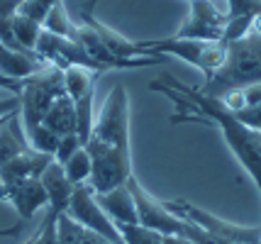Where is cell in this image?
<instances>
[{
    "instance_id": "6da1fadb",
    "label": "cell",
    "mask_w": 261,
    "mask_h": 244,
    "mask_svg": "<svg viewBox=\"0 0 261 244\" xmlns=\"http://www.w3.org/2000/svg\"><path fill=\"white\" fill-rule=\"evenodd\" d=\"M149 88L156 91V93L169 95L171 100L178 105V113L171 115V122L200 120L205 125H215L222 132L232 154L237 156V161L244 166V171L256 183V191L261 196V129L244 125L217 98H210V95L200 93L198 88L186 86L178 78H173L171 73H164L159 81H151Z\"/></svg>"
},
{
    "instance_id": "7a4b0ae2",
    "label": "cell",
    "mask_w": 261,
    "mask_h": 244,
    "mask_svg": "<svg viewBox=\"0 0 261 244\" xmlns=\"http://www.w3.org/2000/svg\"><path fill=\"white\" fill-rule=\"evenodd\" d=\"M93 161L91 183L95 193H105L125 186L132 176V149H129V98L125 86H115L102 100V107L88 142L83 144Z\"/></svg>"
},
{
    "instance_id": "3957f363",
    "label": "cell",
    "mask_w": 261,
    "mask_h": 244,
    "mask_svg": "<svg viewBox=\"0 0 261 244\" xmlns=\"http://www.w3.org/2000/svg\"><path fill=\"white\" fill-rule=\"evenodd\" d=\"M261 83V37L247 35L242 39L227 42V57L225 64L203 81L200 93L210 98H220L232 88H247Z\"/></svg>"
},
{
    "instance_id": "277c9868",
    "label": "cell",
    "mask_w": 261,
    "mask_h": 244,
    "mask_svg": "<svg viewBox=\"0 0 261 244\" xmlns=\"http://www.w3.org/2000/svg\"><path fill=\"white\" fill-rule=\"evenodd\" d=\"M64 91V71L57 66H42L32 76L22 78V93H20V125L22 132L42 125L46 110Z\"/></svg>"
},
{
    "instance_id": "5b68a950",
    "label": "cell",
    "mask_w": 261,
    "mask_h": 244,
    "mask_svg": "<svg viewBox=\"0 0 261 244\" xmlns=\"http://www.w3.org/2000/svg\"><path fill=\"white\" fill-rule=\"evenodd\" d=\"M144 54H161V57H178L186 64H193L195 69L203 71L205 78H210L227 57L225 42H200V39H147L139 42Z\"/></svg>"
},
{
    "instance_id": "8992f818",
    "label": "cell",
    "mask_w": 261,
    "mask_h": 244,
    "mask_svg": "<svg viewBox=\"0 0 261 244\" xmlns=\"http://www.w3.org/2000/svg\"><path fill=\"white\" fill-rule=\"evenodd\" d=\"M166 208L178 215L183 220L193 222L198 227H203L205 232L215 234V237H222L227 242L234 244H261V227H244V225H234V222H227L222 218H217L207 210L198 208L193 203L183 200V198H176V200H161Z\"/></svg>"
},
{
    "instance_id": "52a82bcc",
    "label": "cell",
    "mask_w": 261,
    "mask_h": 244,
    "mask_svg": "<svg viewBox=\"0 0 261 244\" xmlns=\"http://www.w3.org/2000/svg\"><path fill=\"white\" fill-rule=\"evenodd\" d=\"M64 212H66L71 220L81 222V225H86L88 230L102 234L108 242L125 244L122 234L117 230V225H115V222L108 218V212L100 208V203H98L95 191H93L91 183H79V186H73L71 200H68V205Z\"/></svg>"
},
{
    "instance_id": "ba28073f",
    "label": "cell",
    "mask_w": 261,
    "mask_h": 244,
    "mask_svg": "<svg viewBox=\"0 0 261 244\" xmlns=\"http://www.w3.org/2000/svg\"><path fill=\"white\" fill-rule=\"evenodd\" d=\"M188 3H191V15L173 37L176 39L222 42L225 27H227V15L222 10H217L213 5V0H188Z\"/></svg>"
},
{
    "instance_id": "9c48e42d",
    "label": "cell",
    "mask_w": 261,
    "mask_h": 244,
    "mask_svg": "<svg viewBox=\"0 0 261 244\" xmlns=\"http://www.w3.org/2000/svg\"><path fill=\"white\" fill-rule=\"evenodd\" d=\"M0 200L10 203L17 210V215L22 218V222L32 220L37 210L49 205L46 191L39 178H20V181H10V183H0Z\"/></svg>"
},
{
    "instance_id": "30bf717a",
    "label": "cell",
    "mask_w": 261,
    "mask_h": 244,
    "mask_svg": "<svg viewBox=\"0 0 261 244\" xmlns=\"http://www.w3.org/2000/svg\"><path fill=\"white\" fill-rule=\"evenodd\" d=\"M51 161H54L51 154H42L30 147V149L20 151L17 156H12L10 161L0 164V183H10L20 178H39Z\"/></svg>"
},
{
    "instance_id": "8fae6325",
    "label": "cell",
    "mask_w": 261,
    "mask_h": 244,
    "mask_svg": "<svg viewBox=\"0 0 261 244\" xmlns=\"http://www.w3.org/2000/svg\"><path fill=\"white\" fill-rule=\"evenodd\" d=\"M100 208L108 212V218L115 222V225H139L137 220V205L135 198L129 193V188L117 186L113 191H105V193H95Z\"/></svg>"
},
{
    "instance_id": "7c38bea8",
    "label": "cell",
    "mask_w": 261,
    "mask_h": 244,
    "mask_svg": "<svg viewBox=\"0 0 261 244\" xmlns=\"http://www.w3.org/2000/svg\"><path fill=\"white\" fill-rule=\"evenodd\" d=\"M83 22H88L93 30H95V35L100 37V42L105 44V49H108L115 59L132 61V59H137V57H151V54H144V51H142L139 42H129V39L122 37L120 32H115L108 24H102L100 20H95L91 12H83Z\"/></svg>"
},
{
    "instance_id": "4fadbf2b",
    "label": "cell",
    "mask_w": 261,
    "mask_h": 244,
    "mask_svg": "<svg viewBox=\"0 0 261 244\" xmlns=\"http://www.w3.org/2000/svg\"><path fill=\"white\" fill-rule=\"evenodd\" d=\"M39 181H42V186H44V191H46V200H49L46 208L61 215V212L66 210L68 200H71V193H73V183L66 178L61 164L51 161L44 169V174L39 176Z\"/></svg>"
},
{
    "instance_id": "5bb4252c",
    "label": "cell",
    "mask_w": 261,
    "mask_h": 244,
    "mask_svg": "<svg viewBox=\"0 0 261 244\" xmlns=\"http://www.w3.org/2000/svg\"><path fill=\"white\" fill-rule=\"evenodd\" d=\"M42 125L49 127L51 132H57L59 137L64 134H76V105L66 93H61L51 103V107L46 110Z\"/></svg>"
},
{
    "instance_id": "9a60e30c",
    "label": "cell",
    "mask_w": 261,
    "mask_h": 244,
    "mask_svg": "<svg viewBox=\"0 0 261 244\" xmlns=\"http://www.w3.org/2000/svg\"><path fill=\"white\" fill-rule=\"evenodd\" d=\"M57 244H113L102 234L88 230L86 225L71 220L66 212L57 218Z\"/></svg>"
},
{
    "instance_id": "2e32d148",
    "label": "cell",
    "mask_w": 261,
    "mask_h": 244,
    "mask_svg": "<svg viewBox=\"0 0 261 244\" xmlns=\"http://www.w3.org/2000/svg\"><path fill=\"white\" fill-rule=\"evenodd\" d=\"M98 78H100V71H93V69H88V66L73 64V66L64 69V91H66V95L76 103V100H81L86 93L95 91Z\"/></svg>"
},
{
    "instance_id": "e0dca14e",
    "label": "cell",
    "mask_w": 261,
    "mask_h": 244,
    "mask_svg": "<svg viewBox=\"0 0 261 244\" xmlns=\"http://www.w3.org/2000/svg\"><path fill=\"white\" fill-rule=\"evenodd\" d=\"M17 122H20V115L12 117L10 122L0 129V164L10 161L12 156H17L20 151L30 149V144L24 140L22 125H17Z\"/></svg>"
},
{
    "instance_id": "ac0fdd59",
    "label": "cell",
    "mask_w": 261,
    "mask_h": 244,
    "mask_svg": "<svg viewBox=\"0 0 261 244\" xmlns=\"http://www.w3.org/2000/svg\"><path fill=\"white\" fill-rule=\"evenodd\" d=\"M61 169H64L66 178L73 183V186H79V183H88V181H91V174H93V161H91L88 149H86V147L76 149L73 156H68L66 161L61 164Z\"/></svg>"
},
{
    "instance_id": "d6986e66",
    "label": "cell",
    "mask_w": 261,
    "mask_h": 244,
    "mask_svg": "<svg viewBox=\"0 0 261 244\" xmlns=\"http://www.w3.org/2000/svg\"><path fill=\"white\" fill-rule=\"evenodd\" d=\"M12 35H15V42H17V47L22 49V51H34L37 39L42 35V24L17 12L12 17Z\"/></svg>"
},
{
    "instance_id": "ffe728a7",
    "label": "cell",
    "mask_w": 261,
    "mask_h": 244,
    "mask_svg": "<svg viewBox=\"0 0 261 244\" xmlns=\"http://www.w3.org/2000/svg\"><path fill=\"white\" fill-rule=\"evenodd\" d=\"M46 32H54L59 37H73V30H76V22H71V17H68L66 8H64V3L59 0L57 5L49 10V15L44 17V22H42Z\"/></svg>"
},
{
    "instance_id": "44dd1931",
    "label": "cell",
    "mask_w": 261,
    "mask_h": 244,
    "mask_svg": "<svg viewBox=\"0 0 261 244\" xmlns=\"http://www.w3.org/2000/svg\"><path fill=\"white\" fill-rule=\"evenodd\" d=\"M24 140H27V144H30L34 151L51 154V156L57 154L59 134L57 132H51L49 127H44V125H37V127H32L30 132H24Z\"/></svg>"
},
{
    "instance_id": "7402d4cb",
    "label": "cell",
    "mask_w": 261,
    "mask_h": 244,
    "mask_svg": "<svg viewBox=\"0 0 261 244\" xmlns=\"http://www.w3.org/2000/svg\"><path fill=\"white\" fill-rule=\"evenodd\" d=\"M117 230L122 234L125 244H164L159 232L142 227V225H117Z\"/></svg>"
},
{
    "instance_id": "603a6c76",
    "label": "cell",
    "mask_w": 261,
    "mask_h": 244,
    "mask_svg": "<svg viewBox=\"0 0 261 244\" xmlns=\"http://www.w3.org/2000/svg\"><path fill=\"white\" fill-rule=\"evenodd\" d=\"M57 218H59V212L46 210L42 225L37 227V232H34L24 244H57Z\"/></svg>"
},
{
    "instance_id": "cb8c5ba5",
    "label": "cell",
    "mask_w": 261,
    "mask_h": 244,
    "mask_svg": "<svg viewBox=\"0 0 261 244\" xmlns=\"http://www.w3.org/2000/svg\"><path fill=\"white\" fill-rule=\"evenodd\" d=\"M57 3L59 0H20V10L17 12L42 24L44 22V17L49 15V10H51Z\"/></svg>"
},
{
    "instance_id": "d4e9b609",
    "label": "cell",
    "mask_w": 261,
    "mask_h": 244,
    "mask_svg": "<svg viewBox=\"0 0 261 244\" xmlns=\"http://www.w3.org/2000/svg\"><path fill=\"white\" fill-rule=\"evenodd\" d=\"M83 144H81L79 134H64V137H59V147H57V154H54V161L64 164L68 156H73L76 149H81Z\"/></svg>"
},
{
    "instance_id": "484cf974",
    "label": "cell",
    "mask_w": 261,
    "mask_h": 244,
    "mask_svg": "<svg viewBox=\"0 0 261 244\" xmlns=\"http://www.w3.org/2000/svg\"><path fill=\"white\" fill-rule=\"evenodd\" d=\"M20 10V0H0V24H10Z\"/></svg>"
},
{
    "instance_id": "4316f807",
    "label": "cell",
    "mask_w": 261,
    "mask_h": 244,
    "mask_svg": "<svg viewBox=\"0 0 261 244\" xmlns=\"http://www.w3.org/2000/svg\"><path fill=\"white\" fill-rule=\"evenodd\" d=\"M15 110H20V95H12V93L0 95V117L10 115Z\"/></svg>"
},
{
    "instance_id": "83f0119b",
    "label": "cell",
    "mask_w": 261,
    "mask_h": 244,
    "mask_svg": "<svg viewBox=\"0 0 261 244\" xmlns=\"http://www.w3.org/2000/svg\"><path fill=\"white\" fill-rule=\"evenodd\" d=\"M0 88H5V91L12 93V95H20L22 93V81H17V78H10V76H3V73H0Z\"/></svg>"
},
{
    "instance_id": "f1b7e54d",
    "label": "cell",
    "mask_w": 261,
    "mask_h": 244,
    "mask_svg": "<svg viewBox=\"0 0 261 244\" xmlns=\"http://www.w3.org/2000/svg\"><path fill=\"white\" fill-rule=\"evenodd\" d=\"M161 242H164V244H195L193 239H186V237H176V234H161Z\"/></svg>"
},
{
    "instance_id": "f546056e",
    "label": "cell",
    "mask_w": 261,
    "mask_h": 244,
    "mask_svg": "<svg viewBox=\"0 0 261 244\" xmlns=\"http://www.w3.org/2000/svg\"><path fill=\"white\" fill-rule=\"evenodd\" d=\"M249 35L254 37H261V10L251 17V24H249Z\"/></svg>"
},
{
    "instance_id": "4dcf8cb0",
    "label": "cell",
    "mask_w": 261,
    "mask_h": 244,
    "mask_svg": "<svg viewBox=\"0 0 261 244\" xmlns=\"http://www.w3.org/2000/svg\"><path fill=\"white\" fill-rule=\"evenodd\" d=\"M22 232V222L20 225H10V227H0V237H17Z\"/></svg>"
},
{
    "instance_id": "1f68e13d",
    "label": "cell",
    "mask_w": 261,
    "mask_h": 244,
    "mask_svg": "<svg viewBox=\"0 0 261 244\" xmlns=\"http://www.w3.org/2000/svg\"><path fill=\"white\" fill-rule=\"evenodd\" d=\"M259 227H261V225H259Z\"/></svg>"
}]
</instances>
